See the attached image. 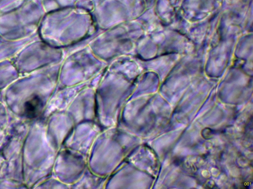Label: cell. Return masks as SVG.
I'll use <instances>...</instances> for the list:
<instances>
[{
	"label": "cell",
	"instance_id": "cell-1",
	"mask_svg": "<svg viewBox=\"0 0 253 189\" xmlns=\"http://www.w3.org/2000/svg\"><path fill=\"white\" fill-rule=\"evenodd\" d=\"M42 107V102L40 98L34 96L24 104V112L28 118H34L39 115Z\"/></svg>",
	"mask_w": 253,
	"mask_h": 189
}]
</instances>
